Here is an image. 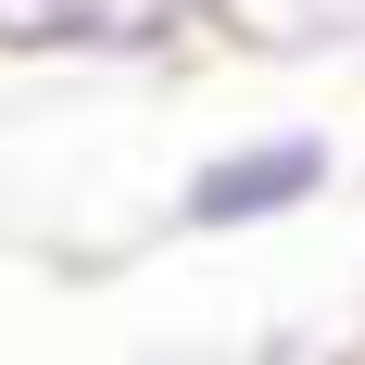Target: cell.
Returning a JSON list of instances; mask_svg holds the SVG:
<instances>
[{
	"label": "cell",
	"mask_w": 365,
	"mask_h": 365,
	"mask_svg": "<svg viewBox=\"0 0 365 365\" xmlns=\"http://www.w3.org/2000/svg\"><path fill=\"white\" fill-rule=\"evenodd\" d=\"M202 13L189 0H63L51 13V63H113V76H164L202 51Z\"/></svg>",
	"instance_id": "cell-2"
},
{
	"label": "cell",
	"mask_w": 365,
	"mask_h": 365,
	"mask_svg": "<svg viewBox=\"0 0 365 365\" xmlns=\"http://www.w3.org/2000/svg\"><path fill=\"white\" fill-rule=\"evenodd\" d=\"M215 38H252V51H365V0H227Z\"/></svg>",
	"instance_id": "cell-3"
},
{
	"label": "cell",
	"mask_w": 365,
	"mask_h": 365,
	"mask_svg": "<svg viewBox=\"0 0 365 365\" xmlns=\"http://www.w3.org/2000/svg\"><path fill=\"white\" fill-rule=\"evenodd\" d=\"M328 189H340V139L328 126H240V139L177 164L164 215H177V240H264V227L315 215Z\"/></svg>",
	"instance_id": "cell-1"
},
{
	"label": "cell",
	"mask_w": 365,
	"mask_h": 365,
	"mask_svg": "<svg viewBox=\"0 0 365 365\" xmlns=\"http://www.w3.org/2000/svg\"><path fill=\"white\" fill-rule=\"evenodd\" d=\"M151 365H215V353H151Z\"/></svg>",
	"instance_id": "cell-4"
},
{
	"label": "cell",
	"mask_w": 365,
	"mask_h": 365,
	"mask_svg": "<svg viewBox=\"0 0 365 365\" xmlns=\"http://www.w3.org/2000/svg\"><path fill=\"white\" fill-rule=\"evenodd\" d=\"M353 365H365V353H353Z\"/></svg>",
	"instance_id": "cell-5"
}]
</instances>
